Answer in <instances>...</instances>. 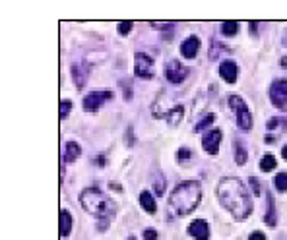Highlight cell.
Masks as SVG:
<instances>
[{"mask_svg": "<svg viewBox=\"0 0 287 240\" xmlns=\"http://www.w3.org/2000/svg\"><path fill=\"white\" fill-rule=\"evenodd\" d=\"M218 197L221 205L229 211L237 221H244L252 213V199L248 196L246 186L235 178V176H225L218 184Z\"/></svg>", "mask_w": 287, "mask_h": 240, "instance_id": "cell-1", "label": "cell"}, {"mask_svg": "<svg viewBox=\"0 0 287 240\" xmlns=\"http://www.w3.org/2000/svg\"><path fill=\"white\" fill-rule=\"evenodd\" d=\"M200 201H202V188H200V182L196 180H184L177 184L169 196L171 209L180 217L190 215L200 205Z\"/></svg>", "mask_w": 287, "mask_h": 240, "instance_id": "cell-2", "label": "cell"}, {"mask_svg": "<svg viewBox=\"0 0 287 240\" xmlns=\"http://www.w3.org/2000/svg\"><path fill=\"white\" fill-rule=\"evenodd\" d=\"M80 203L88 213H91L93 217H99V219H105V217L109 219L116 209L115 201L105 192H101L99 188H86L80 194Z\"/></svg>", "mask_w": 287, "mask_h": 240, "instance_id": "cell-3", "label": "cell"}, {"mask_svg": "<svg viewBox=\"0 0 287 240\" xmlns=\"http://www.w3.org/2000/svg\"><path fill=\"white\" fill-rule=\"evenodd\" d=\"M229 107L237 112V126L243 130V132H250L252 128V114L246 107V103L243 101L241 95H229Z\"/></svg>", "mask_w": 287, "mask_h": 240, "instance_id": "cell-4", "label": "cell"}, {"mask_svg": "<svg viewBox=\"0 0 287 240\" xmlns=\"http://www.w3.org/2000/svg\"><path fill=\"white\" fill-rule=\"evenodd\" d=\"M109 99H113V91L103 89V91H91L84 97V110L86 112H97Z\"/></svg>", "mask_w": 287, "mask_h": 240, "instance_id": "cell-5", "label": "cell"}, {"mask_svg": "<svg viewBox=\"0 0 287 240\" xmlns=\"http://www.w3.org/2000/svg\"><path fill=\"white\" fill-rule=\"evenodd\" d=\"M134 72L138 78L144 80H152L154 78V60L150 54L146 52H136L134 56Z\"/></svg>", "mask_w": 287, "mask_h": 240, "instance_id": "cell-6", "label": "cell"}, {"mask_svg": "<svg viewBox=\"0 0 287 240\" xmlns=\"http://www.w3.org/2000/svg\"><path fill=\"white\" fill-rule=\"evenodd\" d=\"M188 74H190V70L186 66H182L178 60H169L165 64V78L169 80V84H173V86L182 84L188 78Z\"/></svg>", "mask_w": 287, "mask_h": 240, "instance_id": "cell-7", "label": "cell"}, {"mask_svg": "<svg viewBox=\"0 0 287 240\" xmlns=\"http://www.w3.org/2000/svg\"><path fill=\"white\" fill-rule=\"evenodd\" d=\"M270 99L272 105L278 107L280 110L287 112V80H276L270 87Z\"/></svg>", "mask_w": 287, "mask_h": 240, "instance_id": "cell-8", "label": "cell"}, {"mask_svg": "<svg viewBox=\"0 0 287 240\" xmlns=\"http://www.w3.org/2000/svg\"><path fill=\"white\" fill-rule=\"evenodd\" d=\"M91 76V66L88 62H76L72 64V80L76 84V89H84L88 80Z\"/></svg>", "mask_w": 287, "mask_h": 240, "instance_id": "cell-9", "label": "cell"}, {"mask_svg": "<svg viewBox=\"0 0 287 240\" xmlns=\"http://www.w3.org/2000/svg\"><path fill=\"white\" fill-rule=\"evenodd\" d=\"M220 144H221V130L220 128H212L208 134H204L202 138V147L206 153L210 155H218L220 151Z\"/></svg>", "mask_w": 287, "mask_h": 240, "instance_id": "cell-10", "label": "cell"}, {"mask_svg": "<svg viewBox=\"0 0 287 240\" xmlns=\"http://www.w3.org/2000/svg\"><path fill=\"white\" fill-rule=\"evenodd\" d=\"M188 235L196 240H208L210 239V227L204 219H196L188 225Z\"/></svg>", "mask_w": 287, "mask_h": 240, "instance_id": "cell-11", "label": "cell"}, {"mask_svg": "<svg viewBox=\"0 0 287 240\" xmlns=\"http://www.w3.org/2000/svg\"><path fill=\"white\" fill-rule=\"evenodd\" d=\"M220 76H221L223 82L235 84V82H237V76H239V68H237V64H235L233 60H223V62L220 64Z\"/></svg>", "mask_w": 287, "mask_h": 240, "instance_id": "cell-12", "label": "cell"}, {"mask_svg": "<svg viewBox=\"0 0 287 240\" xmlns=\"http://www.w3.org/2000/svg\"><path fill=\"white\" fill-rule=\"evenodd\" d=\"M198 48H200V39L196 35H192V37H188V39H184L180 43V54L184 58H194L196 52H198Z\"/></svg>", "mask_w": 287, "mask_h": 240, "instance_id": "cell-13", "label": "cell"}, {"mask_svg": "<svg viewBox=\"0 0 287 240\" xmlns=\"http://www.w3.org/2000/svg\"><path fill=\"white\" fill-rule=\"evenodd\" d=\"M82 155V147L78 142H66L64 145V163H74Z\"/></svg>", "mask_w": 287, "mask_h": 240, "instance_id": "cell-14", "label": "cell"}, {"mask_svg": "<svg viewBox=\"0 0 287 240\" xmlns=\"http://www.w3.org/2000/svg\"><path fill=\"white\" fill-rule=\"evenodd\" d=\"M72 215H70V211L68 209H62L60 211V237L62 239H68L70 237V233H72Z\"/></svg>", "mask_w": 287, "mask_h": 240, "instance_id": "cell-15", "label": "cell"}, {"mask_svg": "<svg viewBox=\"0 0 287 240\" xmlns=\"http://www.w3.org/2000/svg\"><path fill=\"white\" fill-rule=\"evenodd\" d=\"M140 205L144 207L146 213H155V211H157V203H155L154 196L148 192V190L140 192Z\"/></svg>", "mask_w": 287, "mask_h": 240, "instance_id": "cell-16", "label": "cell"}, {"mask_svg": "<svg viewBox=\"0 0 287 240\" xmlns=\"http://www.w3.org/2000/svg\"><path fill=\"white\" fill-rule=\"evenodd\" d=\"M182 118H184V107H182L180 103H178V105L173 109L171 112L165 116V120H167V124H169V126H178Z\"/></svg>", "mask_w": 287, "mask_h": 240, "instance_id": "cell-17", "label": "cell"}, {"mask_svg": "<svg viewBox=\"0 0 287 240\" xmlns=\"http://www.w3.org/2000/svg\"><path fill=\"white\" fill-rule=\"evenodd\" d=\"M266 199H268V211H266L264 221H266V225H268V227H276L278 217H276V205H274V197H272V194H268V196H266Z\"/></svg>", "mask_w": 287, "mask_h": 240, "instance_id": "cell-18", "label": "cell"}, {"mask_svg": "<svg viewBox=\"0 0 287 240\" xmlns=\"http://www.w3.org/2000/svg\"><path fill=\"white\" fill-rule=\"evenodd\" d=\"M276 165H278L276 157L268 153V155H264V157L260 159V165H258V167H260V171H262V173H272V171L276 169Z\"/></svg>", "mask_w": 287, "mask_h": 240, "instance_id": "cell-19", "label": "cell"}, {"mask_svg": "<svg viewBox=\"0 0 287 240\" xmlns=\"http://www.w3.org/2000/svg\"><path fill=\"white\" fill-rule=\"evenodd\" d=\"M214 120H216V114H206L200 122H196V126H194V132L196 134H200V132H204L206 128H210L212 124H214Z\"/></svg>", "mask_w": 287, "mask_h": 240, "instance_id": "cell-20", "label": "cell"}, {"mask_svg": "<svg viewBox=\"0 0 287 240\" xmlns=\"http://www.w3.org/2000/svg\"><path fill=\"white\" fill-rule=\"evenodd\" d=\"M221 33L227 35V37H233L239 33V23L237 22H223L221 23Z\"/></svg>", "mask_w": 287, "mask_h": 240, "instance_id": "cell-21", "label": "cell"}, {"mask_svg": "<svg viewBox=\"0 0 287 240\" xmlns=\"http://www.w3.org/2000/svg\"><path fill=\"white\" fill-rule=\"evenodd\" d=\"M235 161H237V165H244L246 163V151H244V147L241 142H237L235 145Z\"/></svg>", "mask_w": 287, "mask_h": 240, "instance_id": "cell-22", "label": "cell"}, {"mask_svg": "<svg viewBox=\"0 0 287 240\" xmlns=\"http://www.w3.org/2000/svg\"><path fill=\"white\" fill-rule=\"evenodd\" d=\"M274 186L278 188V192H287V175L286 173H278V176L274 178Z\"/></svg>", "mask_w": 287, "mask_h": 240, "instance_id": "cell-23", "label": "cell"}, {"mask_svg": "<svg viewBox=\"0 0 287 240\" xmlns=\"http://www.w3.org/2000/svg\"><path fill=\"white\" fill-rule=\"evenodd\" d=\"M70 110H72V101H68V99L60 101V120H64L70 114Z\"/></svg>", "mask_w": 287, "mask_h": 240, "instance_id": "cell-24", "label": "cell"}, {"mask_svg": "<svg viewBox=\"0 0 287 240\" xmlns=\"http://www.w3.org/2000/svg\"><path fill=\"white\" fill-rule=\"evenodd\" d=\"M132 25H134L132 22H122V23L116 25V31H118L120 35H128V33L132 31Z\"/></svg>", "mask_w": 287, "mask_h": 240, "instance_id": "cell-25", "label": "cell"}, {"mask_svg": "<svg viewBox=\"0 0 287 240\" xmlns=\"http://www.w3.org/2000/svg\"><path fill=\"white\" fill-rule=\"evenodd\" d=\"M192 157V153H190V149L188 147H180L178 151H177V159L180 161V163H184V161H188Z\"/></svg>", "mask_w": 287, "mask_h": 240, "instance_id": "cell-26", "label": "cell"}, {"mask_svg": "<svg viewBox=\"0 0 287 240\" xmlns=\"http://www.w3.org/2000/svg\"><path fill=\"white\" fill-rule=\"evenodd\" d=\"M284 124H286V120H284V118H272V120L268 122V130L276 132V128H282Z\"/></svg>", "mask_w": 287, "mask_h": 240, "instance_id": "cell-27", "label": "cell"}, {"mask_svg": "<svg viewBox=\"0 0 287 240\" xmlns=\"http://www.w3.org/2000/svg\"><path fill=\"white\" fill-rule=\"evenodd\" d=\"M248 182H250V188H252V192L256 194V196H260V194H262V190H260V184H258V180H256L254 176H250V180H248Z\"/></svg>", "mask_w": 287, "mask_h": 240, "instance_id": "cell-28", "label": "cell"}, {"mask_svg": "<svg viewBox=\"0 0 287 240\" xmlns=\"http://www.w3.org/2000/svg\"><path fill=\"white\" fill-rule=\"evenodd\" d=\"M144 240H157V231L146 229V231H144Z\"/></svg>", "mask_w": 287, "mask_h": 240, "instance_id": "cell-29", "label": "cell"}, {"mask_svg": "<svg viewBox=\"0 0 287 240\" xmlns=\"http://www.w3.org/2000/svg\"><path fill=\"white\" fill-rule=\"evenodd\" d=\"M155 192L159 194V196L165 192V178H163L161 175H159V182H157V188H155Z\"/></svg>", "mask_w": 287, "mask_h": 240, "instance_id": "cell-30", "label": "cell"}, {"mask_svg": "<svg viewBox=\"0 0 287 240\" xmlns=\"http://www.w3.org/2000/svg\"><path fill=\"white\" fill-rule=\"evenodd\" d=\"M248 240H266V237H264V233H260V231H254V233H250Z\"/></svg>", "mask_w": 287, "mask_h": 240, "instance_id": "cell-31", "label": "cell"}, {"mask_svg": "<svg viewBox=\"0 0 287 240\" xmlns=\"http://www.w3.org/2000/svg\"><path fill=\"white\" fill-rule=\"evenodd\" d=\"M282 157H284V159L287 161V145H284V147H282Z\"/></svg>", "mask_w": 287, "mask_h": 240, "instance_id": "cell-32", "label": "cell"}, {"mask_svg": "<svg viewBox=\"0 0 287 240\" xmlns=\"http://www.w3.org/2000/svg\"><path fill=\"white\" fill-rule=\"evenodd\" d=\"M256 27H258V25H256V22H252V23H250V31H252V33H256Z\"/></svg>", "mask_w": 287, "mask_h": 240, "instance_id": "cell-33", "label": "cell"}, {"mask_svg": "<svg viewBox=\"0 0 287 240\" xmlns=\"http://www.w3.org/2000/svg\"><path fill=\"white\" fill-rule=\"evenodd\" d=\"M282 66H284V68H287V56H284V58H282Z\"/></svg>", "mask_w": 287, "mask_h": 240, "instance_id": "cell-34", "label": "cell"}, {"mask_svg": "<svg viewBox=\"0 0 287 240\" xmlns=\"http://www.w3.org/2000/svg\"><path fill=\"white\" fill-rule=\"evenodd\" d=\"M284 45L287 47V31H286V35H284Z\"/></svg>", "mask_w": 287, "mask_h": 240, "instance_id": "cell-35", "label": "cell"}, {"mask_svg": "<svg viewBox=\"0 0 287 240\" xmlns=\"http://www.w3.org/2000/svg\"><path fill=\"white\" fill-rule=\"evenodd\" d=\"M126 240H138V239H134V237H128Z\"/></svg>", "mask_w": 287, "mask_h": 240, "instance_id": "cell-36", "label": "cell"}]
</instances>
